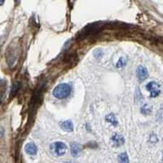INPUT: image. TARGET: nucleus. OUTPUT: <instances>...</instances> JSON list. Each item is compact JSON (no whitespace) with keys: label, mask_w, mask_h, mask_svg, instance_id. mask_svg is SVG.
<instances>
[{"label":"nucleus","mask_w":163,"mask_h":163,"mask_svg":"<svg viewBox=\"0 0 163 163\" xmlns=\"http://www.w3.org/2000/svg\"><path fill=\"white\" fill-rule=\"evenodd\" d=\"M71 93V87L68 83H61L55 87L53 90V96L57 99H64Z\"/></svg>","instance_id":"f257e3e1"},{"label":"nucleus","mask_w":163,"mask_h":163,"mask_svg":"<svg viewBox=\"0 0 163 163\" xmlns=\"http://www.w3.org/2000/svg\"><path fill=\"white\" fill-rule=\"evenodd\" d=\"M112 141L114 143V146L116 147H119V146H121L125 143V139L121 135H119V134H115L112 137Z\"/></svg>","instance_id":"39448f33"},{"label":"nucleus","mask_w":163,"mask_h":163,"mask_svg":"<svg viewBox=\"0 0 163 163\" xmlns=\"http://www.w3.org/2000/svg\"><path fill=\"white\" fill-rule=\"evenodd\" d=\"M106 121L108 122H109V123H111L112 125H114V126H117L118 125V120H117V118L114 114H110L109 115H107Z\"/></svg>","instance_id":"1a4fd4ad"},{"label":"nucleus","mask_w":163,"mask_h":163,"mask_svg":"<svg viewBox=\"0 0 163 163\" xmlns=\"http://www.w3.org/2000/svg\"><path fill=\"white\" fill-rule=\"evenodd\" d=\"M51 148L57 156L64 155L67 151V146L63 142H55L51 145Z\"/></svg>","instance_id":"7ed1b4c3"},{"label":"nucleus","mask_w":163,"mask_h":163,"mask_svg":"<svg viewBox=\"0 0 163 163\" xmlns=\"http://www.w3.org/2000/svg\"><path fill=\"white\" fill-rule=\"evenodd\" d=\"M146 89L149 92L150 96L153 97V98L158 96L161 93L160 85L158 84V82H156L153 81L148 82L147 86H146Z\"/></svg>","instance_id":"f03ea898"},{"label":"nucleus","mask_w":163,"mask_h":163,"mask_svg":"<svg viewBox=\"0 0 163 163\" xmlns=\"http://www.w3.org/2000/svg\"><path fill=\"white\" fill-rule=\"evenodd\" d=\"M158 137L156 136H154V135H153V136H151L150 137V142H152L153 143H155L156 142H158Z\"/></svg>","instance_id":"4468645a"},{"label":"nucleus","mask_w":163,"mask_h":163,"mask_svg":"<svg viewBox=\"0 0 163 163\" xmlns=\"http://www.w3.org/2000/svg\"><path fill=\"white\" fill-rule=\"evenodd\" d=\"M126 64V60L125 59V58H123V57H121V58L118 60V62H117L116 66L117 68H121V67L124 66Z\"/></svg>","instance_id":"9b49d317"},{"label":"nucleus","mask_w":163,"mask_h":163,"mask_svg":"<svg viewBox=\"0 0 163 163\" xmlns=\"http://www.w3.org/2000/svg\"><path fill=\"white\" fill-rule=\"evenodd\" d=\"M158 119L159 121H163V107L162 108H161L160 110L158 111Z\"/></svg>","instance_id":"ddd939ff"},{"label":"nucleus","mask_w":163,"mask_h":163,"mask_svg":"<svg viewBox=\"0 0 163 163\" xmlns=\"http://www.w3.org/2000/svg\"><path fill=\"white\" fill-rule=\"evenodd\" d=\"M162 160H163V158H162Z\"/></svg>","instance_id":"dca6fc26"},{"label":"nucleus","mask_w":163,"mask_h":163,"mask_svg":"<svg viewBox=\"0 0 163 163\" xmlns=\"http://www.w3.org/2000/svg\"><path fill=\"white\" fill-rule=\"evenodd\" d=\"M61 128L65 131H68V132H71V131H74V124L71 121L69 120H67V121H63L61 123Z\"/></svg>","instance_id":"6e6552de"},{"label":"nucleus","mask_w":163,"mask_h":163,"mask_svg":"<svg viewBox=\"0 0 163 163\" xmlns=\"http://www.w3.org/2000/svg\"><path fill=\"white\" fill-rule=\"evenodd\" d=\"M25 153L29 154V155H35L38 152V148L37 146L35 145L34 143H27L25 147Z\"/></svg>","instance_id":"0eeeda50"},{"label":"nucleus","mask_w":163,"mask_h":163,"mask_svg":"<svg viewBox=\"0 0 163 163\" xmlns=\"http://www.w3.org/2000/svg\"><path fill=\"white\" fill-rule=\"evenodd\" d=\"M118 159L119 163H129L128 155H127L126 153H121V154L118 156Z\"/></svg>","instance_id":"9d476101"},{"label":"nucleus","mask_w":163,"mask_h":163,"mask_svg":"<svg viewBox=\"0 0 163 163\" xmlns=\"http://www.w3.org/2000/svg\"><path fill=\"white\" fill-rule=\"evenodd\" d=\"M64 163H75V162H64Z\"/></svg>","instance_id":"2eb2a0df"},{"label":"nucleus","mask_w":163,"mask_h":163,"mask_svg":"<svg viewBox=\"0 0 163 163\" xmlns=\"http://www.w3.org/2000/svg\"><path fill=\"white\" fill-rule=\"evenodd\" d=\"M141 113L143 114H148L151 113V108L148 106V104H144L142 108H141Z\"/></svg>","instance_id":"f8f14e48"},{"label":"nucleus","mask_w":163,"mask_h":163,"mask_svg":"<svg viewBox=\"0 0 163 163\" xmlns=\"http://www.w3.org/2000/svg\"><path fill=\"white\" fill-rule=\"evenodd\" d=\"M70 152L72 155L78 157L82 152V146L78 143H72L70 145Z\"/></svg>","instance_id":"423d86ee"},{"label":"nucleus","mask_w":163,"mask_h":163,"mask_svg":"<svg viewBox=\"0 0 163 163\" xmlns=\"http://www.w3.org/2000/svg\"><path fill=\"white\" fill-rule=\"evenodd\" d=\"M136 74H137V78H138L139 81L143 82L144 81L148 76V69H146L144 66H140L138 67L137 69V71H136Z\"/></svg>","instance_id":"20e7f679"}]
</instances>
